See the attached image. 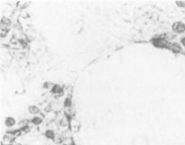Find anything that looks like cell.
Instances as JSON below:
<instances>
[{"mask_svg":"<svg viewBox=\"0 0 185 145\" xmlns=\"http://www.w3.org/2000/svg\"><path fill=\"white\" fill-rule=\"evenodd\" d=\"M63 87H62L61 85H59V84H54V87L51 89V93H53V94H62L63 93Z\"/></svg>","mask_w":185,"mask_h":145,"instance_id":"obj_5","label":"cell"},{"mask_svg":"<svg viewBox=\"0 0 185 145\" xmlns=\"http://www.w3.org/2000/svg\"><path fill=\"white\" fill-rule=\"evenodd\" d=\"M4 123H5V125L7 126V128H12V127H14V126L16 125V119L14 117L7 116V117L5 118V122Z\"/></svg>","mask_w":185,"mask_h":145,"instance_id":"obj_4","label":"cell"},{"mask_svg":"<svg viewBox=\"0 0 185 145\" xmlns=\"http://www.w3.org/2000/svg\"><path fill=\"white\" fill-rule=\"evenodd\" d=\"M9 26H11V20L8 17L3 16L1 18V27H8Z\"/></svg>","mask_w":185,"mask_h":145,"instance_id":"obj_9","label":"cell"},{"mask_svg":"<svg viewBox=\"0 0 185 145\" xmlns=\"http://www.w3.org/2000/svg\"><path fill=\"white\" fill-rule=\"evenodd\" d=\"M180 44H181V46L182 47L185 48V36H182L181 37V39H180Z\"/></svg>","mask_w":185,"mask_h":145,"instance_id":"obj_17","label":"cell"},{"mask_svg":"<svg viewBox=\"0 0 185 145\" xmlns=\"http://www.w3.org/2000/svg\"><path fill=\"white\" fill-rule=\"evenodd\" d=\"M168 49L172 54H181L182 52V46H181V44L178 43V42L171 43L169 45Z\"/></svg>","mask_w":185,"mask_h":145,"instance_id":"obj_3","label":"cell"},{"mask_svg":"<svg viewBox=\"0 0 185 145\" xmlns=\"http://www.w3.org/2000/svg\"><path fill=\"white\" fill-rule=\"evenodd\" d=\"M152 46L155 48L158 49H166L169 47L170 43L168 42V40L165 38V37H157L154 36L150 40Z\"/></svg>","mask_w":185,"mask_h":145,"instance_id":"obj_1","label":"cell"},{"mask_svg":"<svg viewBox=\"0 0 185 145\" xmlns=\"http://www.w3.org/2000/svg\"><path fill=\"white\" fill-rule=\"evenodd\" d=\"M64 140H65V139H64L63 135L60 134V133H55V136H54L53 141H54V142L55 144H63Z\"/></svg>","mask_w":185,"mask_h":145,"instance_id":"obj_8","label":"cell"},{"mask_svg":"<svg viewBox=\"0 0 185 145\" xmlns=\"http://www.w3.org/2000/svg\"><path fill=\"white\" fill-rule=\"evenodd\" d=\"M175 4L180 8H185V1H177L175 2Z\"/></svg>","mask_w":185,"mask_h":145,"instance_id":"obj_15","label":"cell"},{"mask_svg":"<svg viewBox=\"0 0 185 145\" xmlns=\"http://www.w3.org/2000/svg\"><path fill=\"white\" fill-rule=\"evenodd\" d=\"M62 145H67V144H65V143H63V144H62Z\"/></svg>","mask_w":185,"mask_h":145,"instance_id":"obj_18","label":"cell"},{"mask_svg":"<svg viewBox=\"0 0 185 145\" xmlns=\"http://www.w3.org/2000/svg\"><path fill=\"white\" fill-rule=\"evenodd\" d=\"M67 124H68V122L66 121V119H62L60 121V126H62V127H65Z\"/></svg>","mask_w":185,"mask_h":145,"instance_id":"obj_16","label":"cell"},{"mask_svg":"<svg viewBox=\"0 0 185 145\" xmlns=\"http://www.w3.org/2000/svg\"><path fill=\"white\" fill-rule=\"evenodd\" d=\"M28 112L30 114H32V115H36V114H38L40 110L38 108V106H36V105H29L28 106Z\"/></svg>","mask_w":185,"mask_h":145,"instance_id":"obj_6","label":"cell"},{"mask_svg":"<svg viewBox=\"0 0 185 145\" xmlns=\"http://www.w3.org/2000/svg\"><path fill=\"white\" fill-rule=\"evenodd\" d=\"M44 135H45V137H46V139H48V140H52V141H53L54 138V136H55V133H54V131L53 130L48 129V130H46V131H45Z\"/></svg>","mask_w":185,"mask_h":145,"instance_id":"obj_7","label":"cell"},{"mask_svg":"<svg viewBox=\"0 0 185 145\" xmlns=\"http://www.w3.org/2000/svg\"><path fill=\"white\" fill-rule=\"evenodd\" d=\"M171 31L176 35H182L185 33V23L182 21H176L171 25Z\"/></svg>","mask_w":185,"mask_h":145,"instance_id":"obj_2","label":"cell"},{"mask_svg":"<svg viewBox=\"0 0 185 145\" xmlns=\"http://www.w3.org/2000/svg\"><path fill=\"white\" fill-rule=\"evenodd\" d=\"M54 84H54L53 82H51V81H46V82H45V83H44V84H43V88H44V89H47V90L51 91V89L54 87Z\"/></svg>","mask_w":185,"mask_h":145,"instance_id":"obj_11","label":"cell"},{"mask_svg":"<svg viewBox=\"0 0 185 145\" xmlns=\"http://www.w3.org/2000/svg\"><path fill=\"white\" fill-rule=\"evenodd\" d=\"M8 32V27H1V37H5Z\"/></svg>","mask_w":185,"mask_h":145,"instance_id":"obj_14","label":"cell"},{"mask_svg":"<svg viewBox=\"0 0 185 145\" xmlns=\"http://www.w3.org/2000/svg\"><path fill=\"white\" fill-rule=\"evenodd\" d=\"M72 145H75V144H73H73H72Z\"/></svg>","mask_w":185,"mask_h":145,"instance_id":"obj_19","label":"cell"},{"mask_svg":"<svg viewBox=\"0 0 185 145\" xmlns=\"http://www.w3.org/2000/svg\"><path fill=\"white\" fill-rule=\"evenodd\" d=\"M64 106L65 107V108H70V107L72 106V99L70 97H67L65 99Z\"/></svg>","mask_w":185,"mask_h":145,"instance_id":"obj_12","label":"cell"},{"mask_svg":"<svg viewBox=\"0 0 185 145\" xmlns=\"http://www.w3.org/2000/svg\"><path fill=\"white\" fill-rule=\"evenodd\" d=\"M20 130H21V131H22V132H24V133H29L30 131H31V128H30L29 126L27 124V125L23 126V127H21V128H20Z\"/></svg>","mask_w":185,"mask_h":145,"instance_id":"obj_13","label":"cell"},{"mask_svg":"<svg viewBox=\"0 0 185 145\" xmlns=\"http://www.w3.org/2000/svg\"><path fill=\"white\" fill-rule=\"evenodd\" d=\"M31 123L35 126H39L43 123V119L39 116H34L32 120H31Z\"/></svg>","mask_w":185,"mask_h":145,"instance_id":"obj_10","label":"cell"}]
</instances>
